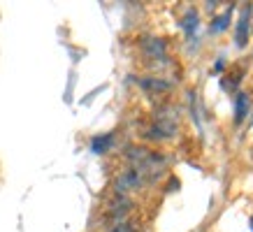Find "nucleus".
Segmentation results:
<instances>
[{
	"label": "nucleus",
	"mask_w": 253,
	"mask_h": 232,
	"mask_svg": "<svg viewBox=\"0 0 253 232\" xmlns=\"http://www.w3.org/2000/svg\"><path fill=\"white\" fill-rule=\"evenodd\" d=\"M139 186H142V174L132 167V170H126L121 177L116 179L114 188H116V195H126L128 191H135Z\"/></svg>",
	"instance_id": "nucleus-1"
},
{
	"label": "nucleus",
	"mask_w": 253,
	"mask_h": 232,
	"mask_svg": "<svg viewBox=\"0 0 253 232\" xmlns=\"http://www.w3.org/2000/svg\"><path fill=\"white\" fill-rule=\"evenodd\" d=\"M142 46H144V54L151 58V61L161 63V65H168V51H165V42L163 39H154V38H146L144 42H142Z\"/></svg>",
	"instance_id": "nucleus-2"
},
{
	"label": "nucleus",
	"mask_w": 253,
	"mask_h": 232,
	"mask_svg": "<svg viewBox=\"0 0 253 232\" xmlns=\"http://www.w3.org/2000/svg\"><path fill=\"white\" fill-rule=\"evenodd\" d=\"M251 12H253V5H246L244 9H242V14H239V23H237V35H235V39H237V46H246V42H249V26H251Z\"/></svg>",
	"instance_id": "nucleus-3"
},
{
	"label": "nucleus",
	"mask_w": 253,
	"mask_h": 232,
	"mask_svg": "<svg viewBox=\"0 0 253 232\" xmlns=\"http://www.w3.org/2000/svg\"><path fill=\"white\" fill-rule=\"evenodd\" d=\"M137 84L142 86L146 93H165V91L172 88L169 81H165V79H156V77H142V79H137Z\"/></svg>",
	"instance_id": "nucleus-4"
},
{
	"label": "nucleus",
	"mask_w": 253,
	"mask_h": 232,
	"mask_svg": "<svg viewBox=\"0 0 253 232\" xmlns=\"http://www.w3.org/2000/svg\"><path fill=\"white\" fill-rule=\"evenodd\" d=\"M249 98H246L244 93H237L235 95V123H242L246 118V114H249Z\"/></svg>",
	"instance_id": "nucleus-5"
},
{
	"label": "nucleus",
	"mask_w": 253,
	"mask_h": 232,
	"mask_svg": "<svg viewBox=\"0 0 253 232\" xmlns=\"http://www.w3.org/2000/svg\"><path fill=\"white\" fill-rule=\"evenodd\" d=\"M198 26H200L198 23V12H195V9H188L186 16L181 19V28H184V33L188 35V39H193V35L198 33Z\"/></svg>",
	"instance_id": "nucleus-6"
},
{
	"label": "nucleus",
	"mask_w": 253,
	"mask_h": 232,
	"mask_svg": "<svg viewBox=\"0 0 253 232\" xmlns=\"http://www.w3.org/2000/svg\"><path fill=\"white\" fill-rule=\"evenodd\" d=\"M112 144H114V135H98L91 142V151L93 154H107Z\"/></svg>",
	"instance_id": "nucleus-7"
},
{
	"label": "nucleus",
	"mask_w": 253,
	"mask_h": 232,
	"mask_svg": "<svg viewBox=\"0 0 253 232\" xmlns=\"http://www.w3.org/2000/svg\"><path fill=\"white\" fill-rule=\"evenodd\" d=\"M230 19H232V9H228L225 14L216 16L214 21H211V26H209V31L214 33V35H218V33H223V31H228V26H230Z\"/></svg>",
	"instance_id": "nucleus-8"
},
{
	"label": "nucleus",
	"mask_w": 253,
	"mask_h": 232,
	"mask_svg": "<svg viewBox=\"0 0 253 232\" xmlns=\"http://www.w3.org/2000/svg\"><path fill=\"white\" fill-rule=\"evenodd\" d=\"M112 232H132V225H128V223H116V228Z\"/></svg>",
	"instance_id": "nucleus-9"
},
{
	"label": "nucleus",
	"mask_w": 253,
	"mask_h": 232,
	"mask_svg": "<svg viewBox=\"0 0 253 232\" xmlns=\"http://www.w3.org/2000/svg\"><path fill=\"white\" fill-rule=\"evenodd\" d=\"M214 72H216V75H221V72H223V61H218L214 65Z\"/></svg>",
	"instance_id": "nucleus-10"
},
{
	"label": "nucleus",
	"mask_w": 253,
	"mask_h": 232,
	"mask_svg": "<svg viewBox=\"0 0 253 232\" xmlns=\"http://www.w3.org/2000/svg\"><path fill=\"white\" fill-rule=\"evenodd\" d=\"M249 225H251V230H253V216H251V221H249Z\"/></svg>",
	"instance_id": "nucleus-11"
}]
</instances>
